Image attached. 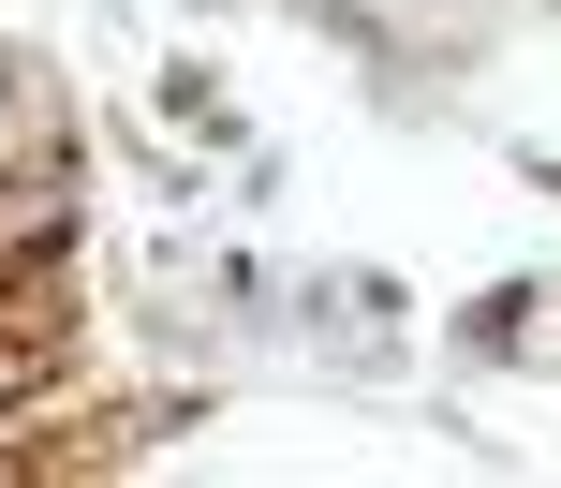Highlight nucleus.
Here are the masks:
<instances>
[{
	"label": "nucleus",
	"mask_w": 561,
	"mask_h": 488,
	"mask_svg": "<svg viewBox=\"0 0 561 488\" xmlns=\"http://www.w3.org/2000/svg\"><path fill=\"white\" fill-rule=\"evenodd\" d=\"M533 311H547L533 282H488L473 311H458V355H533Z\"/></svg>",
	"instance_id": "f03ea898"
},
{
	"label": "nucleus",
	"mask_w": 561,
	"mask_h": 488,
	"mask_svg": "<svg viewBox=\"0 0 561 488\" xmlns=\"http://www.w3.org/2000/svg\"><path fill=\"white\" fill-rule=\"evenodd\" d=\"M45 148H75V104H59L45 45H0V178H15V163H45Z\"/></svg>",
	"instance_id": "f257e3e1"
},
{
	"label": "nucleus",
	"mask_w": 561,
	"mask_h": 488,
	"mask_svg": "<svg viewBox=\"0 0 561 488\" xmlns=\"http://www.w3.org/2000/svg\"><path fill=\"white\" fill-rule=\"evenodd\" d=\"M163 118H178V134H207V148H237V104H222L207 59H163Z\"/></svg>",
	"instance_id": "7ed1b4c3"
}]
</instances>
